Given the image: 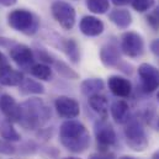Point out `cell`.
Returning a JSON list of instances; mask_svg holds the SVG:
<instances>
[{
  "label": "cell",
  "mask_w": 159,
  "mask_h": 159,
  "mask_svg": "<svg viewBox=\"0 0 159 159\" xmlns=\"http://www.w3.org/2000/svg\"><path fill=\"white\" fill-rule=\"evenodd\" d=\"M52 117L49 106L40 98H30L20 104L19 123L25 129L35 131L42 128Z\"/></svg>",
  "instance_id": "obj_1"
},
{
  "label": "cell",
  "mask_w": 159,
  "mask_h": 159,
  "mask_svg": "<svg viewBox=\"0 0 159 159\" xmlns=\"http://www.w3.org/2000/svg\"><path fill=\"white\" fill-rule=\"evenodd\" d=\"M59 141L66 149L83 153L90 146V134L80 121L67 120L59 127Z\"/></svg>",
  "instance_id": "obj_2"
},
{
  "label": "cell",
  "mask_w": 159,
  "mask_h": 159,
  "mask_svg": "<svg viewBox=\"0 0 159 159\" xmlns=\"http://www.w3.org/2000/svg\"><path fill=\"white\" fill-rule=\"evenodd\" d=\"M7 25L21 34L32 36L40 29V19L26 9H15L7 14Z\"/></svg>",
  "instance_id": "obj_3"
},
{
  "label": "cell",
  "mask_w": 159,
  "mask_h": 159,
  "mask_svg": "<svg viewBox=\"0 0 159 159\" xmlns=\"http://www.w3.org/2000/svg\"><path fill=\"white\" fill-rule=\"evenodd\" d=\"M125 139L127 146L134 152H143L147 149L149 142L143 125L138 119H129L125 123Z\"/></svg>",
  "instance_id": "obj_4"
},
{
  "label": "cell",
  "mask_w": 159,
  "mask_h": 159,
  "mask_svg": "<svg viewBox=\"0 0 159 159\" xmlns=\"http://www.w3.org/2000/svg\"><path fill=\"white\" fill-rule=\"evenodd\" d=\"M51 12L53 19L59 24L64 30H72L75 25L77 12L75 9L67 1L56 0L51 5Z\"/></svg>",
  "instance_id": "obj_5"
},
{
  "label": "cell",
  "mask_w": 159,
  "mask_h": 159,
  "mask_svg": "<svg viewBox=\"0 0 159 159\" xmlns=\"http://www.w3.org/2000/svg\"><path fill=\"white\" fill-rule=\"evenodd\" d=\"M121 52L129 58H139L144 53V40L134 31H127L121 36Z\"/></svg>",
  "instance_id": "obj_6"
},
{
  "label": "cell",
  "mask_w": 159,
  "mask_h": 159,
  "mask_svg": "<svg viewBox=\"0 0 159 159\" xmlns=\"http://www.w3.org/2000/svg\"><path fill=\"white\" fill-rule=\"evenodd\" d=\"M94 134L100 151H107L116 142V132L106 119H100L94 123Z\"/></svg>",
  "instance_id": "obj_7"
},
{
  "label": "cell",
  "mask_w": 159,
  "mask_h": 159,
  "mask_svg": "<svg viewBox=\"0 0 159 159\" xmlns=\"http://www.w3.org/2000/svg\"><path fill=\"white\" fill-rule=\"evenodd\" d=\"M138 77L141 80V89L146 94H152L159 89V69L149 63L139 64Z\"/></svg>",
  "instance_id": "obj_8"
},
{
  "label": "cell",
  "mask_w": 159,
  "mask_h": 159,
  "mask_svg": "<svg viewBox=\"0 0 159 159\" xmlns=\"http://www.w3.org/2000/svg\"><path fill=\"white\" fill-rule=\"evenodd\" d=\"M10 58L20 67L24 69H29L34 66L35 62V54L32 49L22 43H15L9 48Z\"/></svg>",
  "instance_id": "obj_9"
},
{
  "label": "cell",
  "mask_w": 159,
  "mask_h": 159,
  "mask_svg": "<svg viewBox=\"0 0 159 159\" xmlns=\"http://www.w3.org/2000/svg\"><path fill=\"white\" fill-rule=\"evenodd\" d=\"M54 109L59 117L66 120H73L80 114L79 102L69 96L61 95L54 100Z\"/></svg>",
  "instance_id": "obj_10"
},
{
  "label": "cell",
  "mask_w": 159,
  "mask_h": 159,
  "mask_svg": "<svg viewBox=\"0 0 159 159\" xmlns=\"http://www.w3.org/2000/svg\"><path fill=\"white\" fill-rule=\"evenodd\" d=\"M100 61L101 63L107 68L119 67L121 62V54H120L119 46L115 41H109L100 48Z\"/></svg>",
  "instance_id": "obj_11"
},
{
  "label": "cell",
  "mask_w": 159,
  "mask_h": 159,
  "mask_svg": "<svg viewBox=\"0 0 159 159\" xmlns=\"http://www.w3.org/2000/svg\"><path fill=\"white\" fill-rule=\"evenodd\" d=\"M79 30L83 35H85L88 37H96V36H100L104 32L105 25L96 16L86 15L80 20Z\"/></svg>",
  "instance_id": "obj_12"
},
{
  "label": "cell",
  "mask_w": 159,
  "mask_h": 159,
  "mask_svg": "<svg viewBox=\"0 0 159 159\" xmlns=\"http://www.w3.org/2000/svg\"><path fill=\"white\" fill-rule=\"evenodd\" d=\"M0 110L2 115L10 122H17L20 120V104L16 102V100L9 95L2 94L0 95Z\"/></svg>",
  "instance_id": "obj_13"
},
{
  "label": "cell",
  "mask_w": 159,
  "mask_h": 159,
  "mask_svg": "<svg viewBox=\"0 0 159 159\" xmlns=\"http://www.w3.org/2000/svg\"><path fill=\"white\" fill-rule=\"evenodd\" d=\"M107 85L110 91L117 98H128L132 93L131 81L121 75H111L107 79Z\"/></svg>",
  "instance_id": "obj_14"
},
{
  "label": "cell",
  "mask_w": 159,
  "mask_h": 159,
  "mask_svg": "<svg viewBox=\"0 0 159 159\" xmlns=\"http://www.w3.org/2000/svg\"><path fill=\"white\" fill-rule=\"evenodd\" d=\"M24 78L22 72L14 69L9 64L0 67V84L4 86H19Z\"/></svg>",
  "instance_id": "obj_15"
},
{
  "label": "cell",
  "mask_w": 159,
  "mask_h": 159,
  "mask_svg": "<svg viewBox=\"0 0 159 159\" xmlns=\"http://www.w3.org/2000/svg\"><path fill=\"white\" fill-rule=\"evenodd\" d=\"M110 112H111V116H112L114 121L119 125H125L131 119L129 117V106L122 99L112 102V105L110 107Z\"/></svg>",
  "instance_id": "obj_16"
},
{
  "label": "cell",
  "mask_w": 159,
  "mask_h": 159,
  "mask_svg": "<svg viewBox=\"0 0 159 159\" xmlns=\"http://www.w3.org/2000/svg\"><path fill=\"white\" fill-rule=\"evenodd\" d=\"M89 106L91 107V110L94 112H96L101 119H107V114H109V101L106 99V96L99 94H94L91 96H89L88 99Z\"/></svg>",
  "instance_id": "obj_17"
},
{
  "label": "cell",
  "mask_w": 159,
  "mask_h": 159,
  "mask_svg": "<svg viewBox=\"0 0 159 159\" xmlns=\"http://www.w3.org/2000/svg\"><path fill=\"white\" fill-rule=\"evenodd\" d=\"M110 21L121 30H126L132 24V15L126 9H114L109 14Z\"/></svg>",
  "instance_id": "obj_18"
},
{
  "label": "cell",
  "mask_w": 159,
  "mask_h": 159,
  "mask_svg": "<svg viewBox=\"0 0 159 159\" xmlns=\"http://www.w3.org/2000/svg\"><path fill=\"white\" fill-rule=\"evenodd\" d=\"M19 88H20V93L24 95H42L46 91L42 83L31 78H24Z\"/></svg>",
  "instance_id": "obj_19"
},
{
  "label": "cell",
  "mask_w": 159,
  "mask_h": 159,
  "mask_svg": "<svg viewBox=\"0 0 159 159\" xmlns=\"http://www.w3.org/2000/svg\"><path fill=\"white\" fill-rule=\"evenodd\" d=\"M104 81L100 78H88V79L83 80L80 84V90L84 95H86L88 98L94 95V94H99L100 91L104 90Z\"/></svg>",
  "instance_id": "obj_20"
},
{
  "label": "cell",
  "mask_w": 159,
  "mask_h": 159,
  "mask_svg": "<svg viewBox=\"0 0 159 159\" xmlns=\"http://www.w3.org/2000/svg\"><path fill=\"white\" fill-rule=\"evenodd\" d=\"M61 47L63 49V52L66 53V56L69 58V61L73 64H78L80 61V52L78 43L72 39H66L62 41Z\"/></svg>",
  "instance_id": "obj_21"
},
{
  "label": "cell",
  "mask_w": 159,
  "mask_h": 159,
  "mask_svg": "<svg viewBox=\"0 0 159 159\" xmlns=\"http://www.w3.org/2000/svg\"><path fill=\"white\" fill-rule=\"evenodd\" d=\"M0 137L7 142H19L21 136L12 126V122L5 121L0 125Z\"/></svg>",
  "instance_id": "obj_22"
},
{
  "label": "cell",
  "mask_w": 159,
  "mask_h": 159,
  "mask_svg": "<svg viewBox=\"0 0 159 159\" xmlns=\"http://www.w3.org/2000/svg\"><path fill=\"white\" fill-rule=\"evenodd\" d=\"M30 73L36 78V79L43 80V81H48L52 79V69L48 64L46 63H39V64H34L30 68Z\"/></svg>",
  "instance_id": "obj_23"
},
{
  "label": "cell",
  "mask_w": 159,
  "mask_h": 159,
  "mask_svg": "<svg viewBox=\"0 0 159 159\" xmlns=\"http://www.w3.org/2000/svg\"><path fill=\"white\" fill-rule=\"evenodd\" d=\"M86 7L93 14L102 15L110 10V0H86Z\"/></svg>",
  "instance_id": "obj_24"
},
{
  "label": "cell",
  "mask_w": 159,
  "mask_h": 159,
  "mask_svg": "<svg viewBox=\"0 0 159 159\" xmlns=\"http://www.w3.org/2000/svg\"><path fill=\"white\" fill-rule=\"evenodd\" d=\"M53 64L56 66L57 72H58L62 77H64V78L70 79V80H77L79 78L78 73L74 72L72 68H69V66H68L67 63H64V62H62V61H54Z\"/></svg>",
  "instance_id": "obj_25"
},
{
  "label": "cell",
  "mask_w": 159,
  "mask_h": 159,
  "mask_svg": "<svg viewBox=\"0 0 159 159\" xmlns=\"http://www.w3.org/2000/svg\"><path fill=\"white\" fill-rule=\"evenodd\" d=\"M154 4H156V0H131V5L133 10L141 14L151 10L154 6Z\"/></svg>",
  "instance_id": "obj_26"
},
{
  "label": "cell",
  "mask_w": 159,
  "mask_h": 159,
  "mask_svg": "<svg viewBox=\"0 0 159 159\" xmlns=\"http://www.w3.org/2000/svg\"><path fill=\"white\" fill-rule=\"evenodd\" d=\"M147 22L149 24V26L154 30L159 29V7H157L152 14L148 15L147 17Z\"/></svg>",
  "instance_id": "obj_27"
},
{
  "label": "cell",
  "mask_w": 159,
  "mask_h": 159,
  "mask_svg": "<svg viewBox=\"0 0 159 159\" xmlns=\"http://www.w3.org/2000/svg\"><path fill=\"white\" fill-rule=\"evenodd\" d=\"M88 159H115V156L110 153L109 151H100V152L90 154Z\"/></svg>",
  "instance_id": "obj_28"
},
{
  "label": "cell",
  "mask_w": 159,
  "mask_h": 159,
  "mask_svg": "<svg viewBox=\"0 0 159 159\" xmlns=\"http://www.w3.org/2000/svg\"><path fill=\"white\" fill-rule=\"evenodd\" d=\"M0 153L4 154H14L15 153V147L10 144L7 141H0Z\"/></svg>",
  "instance_id": "obj_29"
},
{
  "label": "cell",
  "mask_w": 159,
  "mask_h": 159,
  "mask_svg": "<svg viewBox=\"0 0 159 159\" xmlns=\"http://www.w3.org/2000/svg\"><path fill=\"white\" fill-rule=\"evenodd\" d=\"M149 48H151V52H152L156 57L159 58V39H156V40L152 41Z\"/></svg>",
  "instance_id": "obj_30"
},
{
  "label": "cell",
  "mask_w": 159,
  "mask_h": 159,
  "mask_svg": "<svg viewBox=\"0 0 159 159\" xmlns=\"http://www.w3.org/2000/svg\"><path fill=\"white\" fill-rule=\"evenodd\" d=\"M12 44H15L12 41H10V40H7V39H4V37H0V46L1 47H11Z\"/></svg>",
  "instance_id": "obj_31"
},
{
  "label": "cell",
  "mask_w": 159,
  "mask_h": 159,
  "mask_svg": "<svg viewBox=\"0 0 159 159\" xmlns=\"http://www.w3.org/2000/svg\"><path fill=\"white\" fill-rule=\"evenodd\" d=\"M16 2H17V0H0V5L6 6V7H10V6L15 5Z\"/></svg>",
  "instance_id": "obj_32"
},
{
  "label": "cell",
  "mask_w": 159,
  "mask_h": 159,
  "mask_svg": "<svg viewBox=\"0 0 159 159\" xmlns=\"http://www.w3.org/2000/svg\"><path fill=\"white\" fill-rule=\"evenodd\" d=\"M111 1H112V4L116 5V6H125V5H127L128 2H131V0H111Z\"/></svg>",
  "instance_id": "obj_33"
},
{
  "label": "cell",
  "mask_w": 159,
  "mask_h": 159,
  "mask_svg": "<svg viewBox=\"0 0 159 159\" xmlns=\"http://www.w3.org/2000/svg\"><path fill=\"white\" fill-rule=\"evenodd\" d=\"M4 64H7V62H6V57L0 52V67L4 66Z\"/></svg>",
  "instance_id": "obj_34"
},
{
  "label": "cell",
  "mask_w": 159,
  "mask_h": 159,
  "mask_svg": "<svg viewBox=\"0 0 159 159\" xmlns=\"http://www.w3.org/2000/svg\"><path fill=\"white\" fill-rule=\"evenodd\" d=\"M152 159H159V149L157 152H154L153 153V156H152Z\"/></svg>",
  "instance_id": "obj_35"
},
{
  "label": "cell",
  "mask_w": 159,
  "mask_h": 159,
  "mask_svg": "<svg viewBox=\"0 0 159 159\" xmlns=\"http://www.w3.org/2000/svg\"><path fill=\"white\" fill-rule=\"evenodd\" d=\"M120 159H134L133 157H129V156H123V157H121Z\"/></svg>",
  "instance_id": "obj_36"
},
{
  "label": "cell",
  "mask_w": 159,
  "mask_h": 159,
  "mask_svg": "<svg viewBox=\"0 0 159 159\" xmlns=\"http://www.w3.org/2000/svg\"><path fill=\"white\" fill-rule=\"evenodd\" d=\"M63 159H80V158H77V157H67V158H63Z\"/></svg>",
  "instance_id": "obj_37"
},
{
  "label": "cell",
  "mask_w": 159,
  "mask_h": 159,
  "mask_svg": "<svg viewBox=\"0 0 159 159\" xmlns=\"http://www.w3.org/2000/svg\"><path fill=\"white\" fill-rule=\"evenodd\" d=\"M157 99H158V102H159V91H158V94H157Z\"/></svg>",
  "instance_id": "obj_38"
},
{
  "label": "cell",
  "mask_w": 159,
  "mask_h": 159,
  "mask_svg": "<svg viewBox=\"0 0 159 159\" xmlns=\"http://www.w3.org/2000/svg\"><path fill=\"white\" fill-rule=\"evenodd\" d=\"M158 128H159V117H158Z\"/></svg>",
  "instance_id": "obj_39"
}]
</instances>
